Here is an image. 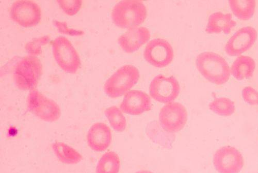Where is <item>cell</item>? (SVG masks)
<instances>
[{"label": "cell", "mask_w": 258, "mask_h": 173, "mask_svg": "<svg viewBox=\"0 0 258 173\" xmlns=\"http://www.w3.org/2000/svg\"><path fill=\"white\" fill-rule=\"evenodd\" d=\"M185 107L179 102H171L160 110L159 121L162 127L169 133L175 134L182 131L187 121Z\"/></svg>", "instance_id": "8"}, {"label": "cell", "mask_w": 258, "mask_h": 173, "mask_svg": "<svg viewBox=\"0 0 258 173\" xmlns=\"http://www.w3.org/2000/svg\"><path fill=\"white\" fill-rule=\"evenodd\" d=\"M244 100L250 105H258V92L253 88L248 86L242 91Z\"/></svg>", "instance_id": "26"}, {"label": "cell", "mask_w": 258, "mask_h": 173, "mask_svg": "<svg viewBox=\"0 0 258 173\" xmlns=\"http://www.w3.org/2000/svg\"><path fill=\"white\" fill-rule=\"evenodd\" d=\"M256 37L257 32L253 28L244 27L229 39L225 50L230 56H239L251 48Z\"/></svg>", "instance_id": "12"}, {"label": "cell", "mask_w": 258, "mask_h": 173, "mask_svg": "<svg viewBox=\"0 0 258 173\" xmlns=\"http://www.w3.org/2000/svg\"><path fill=\"white\" fill-rule=\"evenodd\" d=\"M56 3L64 13L73 16L80 11L83 2L81 0H58Z\"/></svg>", "instance_id": "25"}, {"label": "cell", "mask_w": 258, "mask_h": 173, "mask_svg": "<svg viewBox=\"0 0 258 173\" xmlns=\"http://www.w3.org/2000/svg\"><path fill=\"white\" fill-rule=\"evenodd\" d=\"M9 14L14 22L26 28L37 26L41 19L40 7L32 0L15 2L10 7Z\"/></svg>", "instance_id": "7"}, {"label": "cell", "mask_w": 258, "mask_h": 173, "mask_svg": "<svg viewBox=\"0 0 258 173\" xmlns=\"http://www.w3.org/2000/svg\"><path fill=\"white\" fill-rule=\"evenodd\" d=\"M139 78V70L133 66L127 65L119 69L105 82L104 91L111 98L121 97L130 91Z\"/></svg>", "instance_id": "4"}, {"label": "cell", "mask_w": 258, "mask_h": 173, "mask_svg": "<svg viewBox=\"0 0 258 173\" xmlns=\"http://www.w3.org/2000/svg\"><path fill=\"white\" fill-rule=\"evenodd\" d=\"M150 38V31L147 28L137 27L128 29L119 37L118 42L125 52L132 53L145 45Z\"/></svg>", "instance_id": "15"}, {"label": "cell", "mask_w": 258, "mask_h": 173, "mask_svg": "<svg viewBox=\"0 0 258 173\" xmlns=\"http://www.w3.org/2000/svg\"><path fill=\"white\" fill-rule=\"evenodd\" d=\"M236 24L230 14L214 13L209 18L206 31L209 34L220 33L223 32L224 34H229Z\"/></svg>", "instance_id": "16"}, {"label": "cell", "mask_w": 258, "mask_h": 173, "mask_svg": "<svg viewBox=\"0 0 258 173\" xmlns=\"http://www.w3.org/2000/svg\"><path fill=\"white\" fill-rule=\"evenodd\" d=\"M180 87L173 76H157L150 83L149 93L155 100L163 103L173 102L179 96Z\"/></svg>", "instance_id": "9"}, {"label": "cell", "mask_w": 258, "mask_h": 173, "mask_svg": "<svg viewBox=\"0 0 258 173\" xmlns=\"http://www.w3.org/2000/svg\"><path fill=\"white\" fill-rule=\"evenodd\" d=\"M54 153L64 164H76L82 160V155L75 148L63 142H56L52 144Z\"/></svg>", "instance_id": "18"}, {"label": "cell", "mask_w": 258, "mask_h": 173, "mask_svg": "<svg viewBox=\"0 0 258 173\" xmlns=\"http://www.w3.org/2000/svg\"><path fill=\"white\" fill-rule=\"evenodd\" d=\"M229 6L234 15L241 20H248L252 17L255 7L253 0H231Z\"/></svg>", "instance_id": "21"}, {"label": "cell", "mask_w": 258, "mask_h": 173, "mask_svg": "<svg viewBox=\"0 0 258 173\" xmlns=\"http://www.w3.org/2000/svg\"><path fill=\"white\" fill-rule=\"evenodd\" d=\"M146 133L153 142L165 148L172 147L175 141V134L166 132L157 122L150 123L146 127Z\"/></svg>", "instance_id": "17"}, {"label": "cell", "mask_w": 258, "mask_h": 173, "mask_svg": "<svg viewBox=\"0 0 258 173\" xmlns=\"http://www.w3.org/2000/svg\"><path fill=\"white\" fill-rule=\"evenodd\" d=\"M196 65L201 75L209 82L220 85L230 78L231 70L226 61L217 53L205 52L197 57Z\"/></svg>", "instance_id": "2"}, {"label": "cell", "mask_w": 258, "mask_h": 173, "mask_svg": "<svg viewBox=\"0 0 258 173\" xmlns=\"http://www.w3.org/2000/svg\"><path fill=\"white\" fill-rule=\"evenodd\" d=\"M144 56L146 61L152 66L163 68L169 65L174 59L173 48L166 40L154 39L147 45Z\"/></svg>", "instance_id": "11"}, {"label": "cell", "mask_w": 258, "mask_h": 173, "mask_svg": "<svg viewBox=\"0 0 258 173\" xmlns=\"http://www.w3.org/2000/svg\"><path fill=\"white\" fill-rule=\"evenodd\" d=\"M49 40L48 36L35 38L27 43L25 49L30 56L36 57L41 53L42 47L48 44Z\"/></svg>", "instance_id": "24"}, {"label": "cell", "mask_w": 258, "mask_h": 173, "mask_svg": "<svg viewBox=\"0 0 258 173\" xmlns=\"http://www.w3.org/2000/svg\"><path fill=\"white\" fill-rule=\"evenodd\" d=\"M147 12L141 0H126L116 4L113 8L111 17L114 24L122 29L137 27L146 20Z\"/></svg>", "instance_id": "1"}, {"label": "cell", "mask_w": 258, "mask_h": 173, "mask_svg": "<svg viewBox=\"0 0 258 173\" xmlns=\"http://www.w3.org/2000/svg\"><path fill=\"white\" fill-rule=\"evenodd\" d=\"M120 159L114 151L105 153L98 162L96 173H119Z\"/></svg>", "instance_id": "20"}, {"label": "cell", "mask_w": 258, "mask_h": 173, "mask_svg": "<svg viewBox=\"0 0 258 173\" xmlns=\"http://www.w3.org/2000/svg\"><path fill=\"white\" fill-rule=\"evenodd\" d=\"M54 59L58 67L64 72L75 74L80 69V56L70 40L66 37L58 36L52 44Z\"/></svg>", "instance_id": "5"}, {"label": "cell", "mask_w": 258, "mask_h": 173, "mask_svg": "<svg viewBox=\"0 0 258 173\" xmlns=\"http://www.w3.org/2000/svg\"><path fill=\"white\" fill-rule=\"evenodd\" d=\"M135 173H154V172L152 171H149V170H140V171H137Z\"/></svg>", "instance_id": "27"}, {"label": "cell", "mask_w": 258, "mask_h": 173, "mask_svg": "<svg viewBox=\"0 0 258 173\" xmlns=\"http://www.w3.org/2000/svg\"><path fill=\"white\" fill-rule=\"evenodd\" d=\"M213 164L219 173H239L243 167L244 161L239 150L226 146L215 153Z\"/></svg>", "instance_id": "10"}, {"label": "cell", "mask_w": 258, "mask_h": 173, "mask_svg": "<svg viewBox=\"0 0 258 173\" xmlns=\"http://www.w3.org/2000/svg\"><path fill=\"white\" fill-rule=\"evenodd\" d=\"M255 66L254 61L251 57L242 55L233 62L231 73L238 80L250 78L253 75Z\"/></svg>", "instance_id": "19"}, {"label": "cell", "mask_w": 258, "mask_h": 173, "mask_svg": "<svg viewBox=\"0 0 258 173\" xmlns=\"http://www.w3.org/2000/svg\"><path fill=\"white\" fill-rule=\"evenodd\" d=\"M104 113L115 132L122 133L125 131L126 127V119L119 108L116 106L109 107L106 109Z\"/></svg>", "instance_id": "22"}, {"label": "cell", "mask_w": 258, "mask_h": 173, "mask_svg": "<svg viewBox=\"0 0 258 173\" xmlns=\"http://www.w3.org/2000/svg\"><path fill=\"white\" fill-rule=\"evenodd\" d=\"M209 107L212 112L222 117L231 116L235 110L234 102L225 97L215 99L210 103Z\"/></svg>", "instance_id": "23"}, {"label": "cell", "mask_w": 258, "mask_h": 173, "mask_svg": "<svg viewBox=\"0 0 258 173\" xmlns=\"http://www.w3.org/2000/svg\"><path fill=\"white\" fill-rule=\"evenodd\" d=\"M151 99L146 93L139 90L127 92L120 105L121 111L127 114L139 116L152 109Z\"/></svg>", "instance_id": "13"}, {"label": "cell", "mask_w": 258, "mask_h": 173, "mask_svg": "<svg viewBox=\"0 0 258 173\" xmlns=\"http://www.w3.org/2000/svg\"><path fill=\"white\" fill-rule=\"evenodd\" d=\"M89 146L97 152H102L110 146L112 135L110 127L103 123L93 125L87 136Z\"/></svg>", "instance_id": "14"}, {"label": "cell", "mask_w": 258, "mask_h": 173, "mask_svg": "<svg viewBox=\"0 0 258 173\" xmlns=\"http://www.w3.org/2000/svg\"><path fill=\"white\" fill-rule=\"evenodd\" d=\"M29 111L42 121L55 122L61 116L59 106L36 89L31 91L27 98Z\"/></svg>", "instance_id": "6"}, {"label": "cell", "mask_w": 258, "mask_h": 173, "mask_svg": "<svg viewBox=\"0 0 258 173\" xmlns=\"http://www.w3.org/2000/svg\"><path fill=\"white\" fill-rule=\"evenodd\" d=\"M42 74V66L40 60L37 57L30 55L17 63L13 78L19 90L31 91L36 89Z\"/></svg>", "instance_id": "3"}]
</instances>
